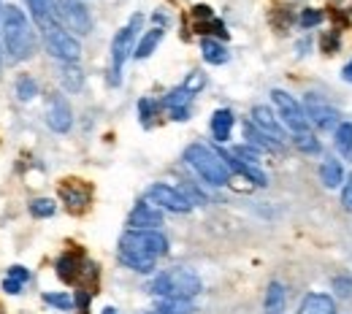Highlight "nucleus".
Wrapping results in <instances>:
<instances>
[{
    "label": "nucleus",
    "instance_id": "f257e3e1",
    "mask_svg": "<svg viewBox=\"0 0 352 314\" xmlns=\"http://www.w3.org/2000/svg\"><path fill=\"white\" fill-rule=\"evenodd\" d=\"M168 255V238L160 230H125L120 238V263L135 273L155 271V263Z\"/></svg>",
    "mask_w": 352,
    "mask_h": 314
},
{
    "label": "nucleus",
    "instance_id": "f03ea898",
    "mask_svg": "<svg viewBox=\"0 0 352 314\" xmlns=\"http://www.w3.org/2000/svg\"><path fill=\"white\" fill-rule=\"evenodd\" d=\"M0 46H3V60L8 65L25 63L36 52L33 27H30V22L19 5H3L0 8Z\"/></svg>",
    "mask_w": 352,
    "mask_h": 314
},
{
    "label": "nucleus",
    "instance_id": "7ed1b4c3",
    "mask_svg": "<svg viewBox=\"0 0 352 314\" xmlns=\"http://www.w3.org/2000/svg\"><path fill=\"white\" fill-rule=\"evenodd\" d=\"M201 287H204V282L192 269H168L160 271L152 279L149 293L155 298H187V301H192L201 293Z\"/></svg>",
    "mask_w": 352,
    "mask_h": 314
},
{
    "label": "nucleus",
    "instance_id": "20e7f679",
    "mask_svg": "<svg viewBox=\"0 0 352 314\" xmlns=\"http://www.w3.org/2000/svg\"><path fill=\"white\" fill-rule=\"evenodd\" d=\"M184 163L212 187H222L230 179V168L225 163L220 152H214L212 146H204V144H190L184 149Z\"/></svg>",
    "mask_w": 352,
    "mask_h": 314
},
{
    "label": "nucleus",
    "instance_id": "39448f33",
    "mask_svg": "<svg viewBox=\"0 0 352 314\" xmlns=\"http://www.w3.org/2000/svg\"><path fill=\"white\" fill-rule=\"evenodd\" d=\"M144 25V16L141 14H133L131 22L125 27L117 30V36L111 38V85L117 87L122 82V68H125V60L133 54L135 49V36Z\"/></svg>",
    "mask_w": 352,
    "mask_h": 314
},
{
    "label": "nucleus",
    "instance_id": "423d86ee",
    "mask_svg": "<svg viewBox=\"0 0 352 314\" xmlns=\"http://www.w3.org/2000/svg\"><path fill=\"white\" fill-rule=\"evenodd\" d=\"M271 100L276 106V114L282 120V125L290 131V133H309V120L304 106L298 103V98H293L290 92L285 90H271Z\"/></svg>",
    "mask_w": 352,
    "mask_h": 314
},
{
    "label": "nucleus",
    "instance_id": "0eeeda50",
    "mask_svg": "<svg viewBox=\"0 0 352 314\" xmlns=\"http://www.w3.org/2000/svg\"><path fill=\"white\" fill-rule=\"evenodd\" d=\"M44 44H46V52H49L54 60H60V63H79V57H82V44H79L65 27H52V30H46Z\"/></svg>",
    "mask_w": 352,
    "mask_h": 314
},
{
    "label": "nucleus",
    "instance_id": "6e6552de",
    "mask_svg": "<svg viewBox=\"0 0 352 314\" xmlns=\"http://www.w3.org/2000/svg\"><path fill=\"white\" fill-rule=\"evenodd\" d=\"M146 201L155 203L157 209H166V212H174V214H187L195 206L182 190H176L171 184H163V181H157L146 190Z\"/></svg>",
    "mask_w": 352,
    "mask_h": 314
},
{
    "label": "nucleus",
    "instance_id": "1a4fd4ad",
    "mask_svg": "<svg viewBox=\"0 0 352 314\" xmlns=\"http://www.w3.org/2000/svg\"><path fill=\"white\" fill-rule=\"evenodd\" d=\"M304 111H307V120L309 125H317L320 131H336L342 125L339 120V111L317 92H309L304 98Z\"/></svg>",
    "mask_w": 352,
    "mask_h": 314
},
{
    "label": "nucleus",
    "instance_id": "9d476101",
    "mask_svg": "<svg viewBox=\"0 0 352 314\" xmlns=\"http://www.w3.org/2000/svg\"><path fill=\"white\" fill-rule=\"evenodd\" d=\"M57 11H60V19L79 36H87L92 30V16H89L85 0H60L57 3Z\"/></svg>",
    "mask_w": 352,
    "mask_h": 314
},
{
    "label": "nucleus",
    "instance_id": "9b49d317",
    "mask_svg": "<svg viewBox=\"0 0 352 314\" xmlns=\"http://www.w3.org/2000/svg\"><path fill=\"white\" fill-rule=\"evenodd\" d=\"M160 225H163V209H157L149 201H138L133 206L131 217H128L131 230H157Z\"/></svg>",
    "mask_w": 352,
    "mask_h": 314
},
{
    "label": "nucleus",
    "instance_id": "f8f14e48",
    "mask_svg": "<svg viewBox=\"0 0 352 314\" xmlns=\"http://www.w3.org/2000/svg\"><path fill=\"white\" fill-rule=\"evenodd\" d=\"M261 133H265L271 141H276L279 146H285V141H287V133H285V128H282V122L276 120V114L268 109V106H255L252 109V120H250Z\"/></svg>",
    "mask_w": 352,
    "mask_h": 314
},
{
    "label": "nucleus",
    "instance_id": "ddd939ff",
    "mask_svg": "<svg viewBox=\"0 0 352 314\" xmlns=\"http://www.w3.org/2000/svg\"><path fill=\"white\" fill-rule=\"evenodd\" d=\"M46 125H49L54 133H68V131L74 128V111H71V106H68L65 98L54 95V98L49 100V106H46Z\"/></svg>",
    "mask_w": 352,
    "mask_h": 314
},
{
    "label": "nucleus",
    "instance_id": "4468645a",
    "mask_svg": "<svg viewBox=\"0 0 352 314\" xmlns=\"http://www.w3.org/2000/svg\"><path fill=\"white\" fill-rule=\"evenodd\" d=\"M60 195H63V201H65L68 209H87L89 198H92V190H89L87 181L65 179L60 184Z\"/></svg>",
    "mask_w": 352,
    "mask_h": 314
},
{
    "label": "nucleus",
    "instance_id": "2eb2a0df",
    "mask_svg": "<svg viewBox=\"0 0 352 314\" xmlns=\"http://www.w3.org/2000/svg\"><path fill=\"white\" fill-rule=\"evenodd\" d=\"M28 8L36 19V25L41 30H52L60 27V11H57V0H28Z\"/></svg>",
    "mask_w": 352,
    "mask_h": 314
},
{
    "label": "nucleus",
    "instance_id": "dca6fc26",
    "mask_svg": "<svg viewBox=\"0 0 352 314\" xmlns=\"http://www.w3.org/2000/svg\"><path fill=\"white\" fill-rule=\"evenodd\" d=\"M298 314H336V301L325 293H309L298 306Z\"/></svg>",
    "mask_w": 352,
    "mask_h": 314
},
{
    "label": "nucleus",
    "instance_id": "f3484780",
    "mask_svg": "<svg viewBox=\"0 0 352 314\" xmlns=\"http://www.w3.org/2000/svg\"><path fill=\"white\" fill-rule=\"evenodd\" d=\"M233 122H236V117H233V111H230V109H217V111L212 114V120H209V128H212V135H214V141L225 144V141L230 138Z\"/></svg>",
    "mask_w": 352,
    "mask_h": 314
},
{
    "label": "nucleus",
    "instance_id": "a211bd4d",
    "mask_svg": "<svg viewBox=\"0 0 352 314\" xmlns=\"http://www.w3.org/2000/svg\"><path fill=\"white\" fill-rule=\"evenodd\" d=\"M344 179H347V177H344V163H339V160H333V157L322 160V166H320V181H322L328 190L342 187Z\"/></svg>",
    "mask_w": 352,
    "mask_h": 314
},
{
    "label": "nucleus",
    "instance_id": "6ab92c4d",
    "mask_svg": "<svg viewBox=\"0 0 352 314\" xmlns=\"http://www.w3.org/2000/svg\"><path fill=\"white\" fill-rule=\"evenodd\" d=\"M285 304H287V290L282 282H271L268 290H265V314H282L285 312Z\"/></svg>",
    "mask_w": 352,
    "mask_h": 314
},
{
    "label": "nucleus",
    "instance_id": "aec40b11",
    "mask_svg": "<svg viewBox=\"0 0 352 314\" xmlns=\"http://www.w3.org/2000/svg\"><path fill=\"white\" fill-rule=\"evenodd\" d=\"M160 41H163V27L146 30V33L141 36V41L135 44V49H133V57H135V60H146L149 54H155V49L160 46Z\"/></svg>",
    "mask_w": 352,
    "mask_h": 314
},
{
    "label": "nucleus",
    "instance_id": "412c9836",
    "mask_svg": "<svg viewBox=\"0 0 352 314\" xmlns=\"http://www.w3.org/2000/svg\"><path fill=\"white\" fill-rule=\"evenodd\" d=\"M57 276H60L63 282H76V279L82 276V260H79V255L65 252V255L57 260Z\"/></svg>",
    "mask_w": 352,
    "mask_h": 314
},
{
    "label": "nucleus",
    "instance_id": "4be33fe9",
    "mask_svg": "<svg viewBox=\"0 0 352 314\" xmlns=\"http://www.w3.org/2000/svg\"><path fill=\"white\" fill-rule=\"evenodd\" d=\"M244 135H247L250 146H255V149H261V152H282V146H279L276 141H271L265 133H261L252 122H247V125H244Z\"/></svg>",
    "mask_w": 352,
    "mask_h": 314
},
{
    "label": "nucleus",
    "instance_id": "5701e85b",
    "mask_svg": "<svg viewBox=\"0 0 352 314\" xmlns=\"http://www.w3.org/2000/svg\"><path fill=\"white\" fill-rule=\"evenodd\" d=\"M201 54H204V60L212 63V65L228 63V49H225L217 38H204V41H201Z\"/></svg>",
    "mask_w": 352,
    "mask_h": 314
},
{
    "label": "nucleus",
    "instance_id": "b1692460",
    "mask_svg": "<svg viewBox=\"0 0 352 314\" xmlns=\"http://www.w3.org/2000/svg\"><path fill=\"white\" fill-rule=\"evenodd\" d=\"M63 87L68 92H79L85 87V71L76 63H63Z\"/></svg>",
    "mask_w": 352,
    "mask_h": 314
},
{
    "label": "nucleus",
    "instance_id": "393cba45",
    "mask_svg": "<svg viewBox=\"0 0 352 314\" xmlns=\"http://www.w3.org/2000/svg\"><path fill=\"white\" fill-rule=\"evenodd\" d=\"M157 312L160 314H192L195 306L187 298H157Z\"/></svg>",
    "mask_w": 352,
    "mask_h": 314
},
{
    "label": "nucleus",
    "instance_id": "a878e982",
    "mask_svg": "<svg viewBox=\"0 0 352 314\" xmlns=\"http://www.w3.org/2000/svg\"><path fill=\"white\" fill-rule=\"evenodd\" d=\"M36 95H38V85H36L33 76H19V79H16V98H19L22 103L33 100Z\"/></svg>",
    "mask_w": 352,
    "mask_h": 314
},
{
    "label": "nucleus",
    "instance_id": "bb28decb",
    "mask_svg": "<svg viewBox=\"0 0 352 314\" xmlns=\"http://www.w3.org/2000/svg\"><path fill=\"white\" fill-rule=\"evenodd\" d=\"M54 212H57V203H54L52 198H36V201H30V214L38 217V220L52 217Z\"/></svg>",
    "mask_w": 352,
    "mask_h": 314
},
{
    "label": "nucleus",
    "instance_id": "cd10ccee",
    "mask_svg": "<svg viewBox=\"0 0 352 314\" xmlns=\"http://www.w3.org/2000/svg\"><path fill=\"white\" fill-rule=\"evenodd\" d=\"M336 149L342 155H352V122H342L336 128Z\"/></svg>",
    "mask_w": 352,
    "mask_h": 314
},
{
    "label": "nucleus",
    "instance_id": "c85d7f7f",
    "mask_svg": "<svg viewBox=\"0 0 352 314\" xmlns=\"http://www.w3.org/2000/svg\"><path fill=\"white\" fill-rule=\"evenodd\" d=\"M157 111H160V103H155L152 98H141L138 100V117H141L144 125H152V120H155Z\"/></svg>",
    "mask_w": 352,
    "mask_h": 314
},
{
    "label": "nucleus",
    "instance_id": "c756f323",
    "mask_svg": "<svg viewBox=\"0 0 352 314\" xmlns=\"http://www.w3.org/2000/svg\"><path fill=\"white\" fill-rule=\"evenodd\" d=\"M296 146L301 149V152H307V155H314V152H320V141H317V135L311 133H298L296 135Z\"/></svg>",
    "mask_w": 352,
    "mask_h": 314
},
{
    "label": "nucleus",
    "instance_id": "7c9ffc66",
    "mask_svg": "<svg viewBox=\"0 0 352 314\" xmlns=\"http://www.w3.org/2000/svg\"><path fill=\"white\" fill-rule=\"evenodd\" d=\"M44 301L49 306H57V309H74V298L68 293H44Z\"/></svg>",
    "mask_w": 352,
    "mask_h": 314
},
{
    "label": "nucleus",
    "instance_id": "2f4dec72",
    "mask_svg": "<svg viewBox=\"0 0 352 314\" xmlns=\"http://www.w3.org/2000/svg\"><path fill=\"white\" fill-rule=\"evenodd\" d=\"M322 22V11H317V8H307V11H301V16H298V25L309 30V27H317Z\"/></svg>",
    "mask_w": 352,
    "mask_h": 314
},
{
    "label": "nucleus",
    "instance_id": "473e14b6",
    "mask_svg": "<svg viewBox=\"0 0 352 314\" xmlns=\"http://www.w3.org/2000/svg\"><path fill=\"white\" fill-rule=\"evenodd\" d=\"M204 85H206V76H204L201 71H192V74L187 76V82H184L182 87H184V90H190L192 95H195V92L204 90Z\"/></svg>",
    "mask_w": 352,
    "mask_h": 314
},
{
    "label": "nucleus",
    "instance_id": "72a5a7b5",
    "mask_svg": "<svg viewBox=\"0 0 352 314\" xmlns=\"http://www.w3.org/2000/svg\"><path fill=\"white\" fill-rule=\"evenodd\" d=\"M333 290L344 298H352V276H336L333 279Z\"/></svg>",
    "mask_w": 352,
    "mask_h": 314
},
{
    "label": "nucleus",
    "instance_id": "f704fd0d",
    "mask_svg": "<svg viewBox=\"0 0 352 314\" xmlns=\"http://www.w3.org/2000/svg\"><path fill=\"white\" fill-rule=\"evenodd\" d=\"M342 206L352 214V174L342 184Z\"/></svg>",
    "mask_w": 352,
    "mask_h": 314
},
{
    "label": "nucleus",
    "instance_id": "c9c22d12",
    "mask_svg": "<svg viewBox=\"0 0 352 314\" xmlns=\"http://www.w3.org/2000/svg\"><path fill=\"white\" fill-rule=\"evenodd\" d=\"M6 276H8V279H16V282H22V284H25V282L30 279V271L25 269V266H11Z\"/></svg>",
    "mask_w": 352,
    "mask_h": 314
},
{
    "label": "nucleus",
    "instance_id": "e433bc0d",
    "mask_svg": "<svg viewBox=\"0 0 352 314\" xmlns=\"http://www.w3.org/2000/svg\"><path fill=\"white\" fill-rule=\"evenodd\" d=\"M22 287H25V284H22V282H16V279H8V276L3 279V290H6L8 295H19V293H22Z\"/></svg>",
    "mask_w": 352,
    "mask_h": 314
},
{
    "label": "nucleus",
    "instance_id": "4c0bfd02",
    "mask_svg": "<svg viewBox=\"0 0 352 314\" xmlns=\"http://www.w3.org/2000/svg\"><path fill=\"white\" fill-rule=\"evenodd\" d=\"M192 14H195V19H206V22H209V19H214V14H212V8H209V5H195V8H192Z\"/></svg>",
    "mask_w": 352,
    "mask_h": 314
},
{
    "label": "nucleus",
    "instance_id": "58836bf2",
    "mask_svg": "<svg viewBox=\"0 0 352 314\" xmlns=\"http://www.w3.org/2000/svg\"><path fill=\"white\" fill-rule=\"evenodd\" d=\"M342 79H344V82H350V85H352V60L347 63V65H344V68H342Z\"/></svg>",
    "mask_w": 352,
    "mask_h": 314
},
{
    "label": "nucleus",
    "instance_id": "ea45409f",
    "mask_svg": "<svg viewBox=\"0 0 352 314\" xmlns=\"http://www.w3.org/2000/svg\"><path fill=\"white\" fill-rule=\"evenodd\" d=\"M103 314H117V309H111V306H106V309H103Z\"/></svg>",
    "mask_w": 352,
    "mask_h": 314
},
{
    "label": "nucleus",
    "instance_id": "a19ab883",
    "mask_svg": "<svg viewBox=\"0 0 352 314\" xmlns=\"http://www.w3.org/2000/svg\"><path fill=\"white\" fill-rule=\"evenodd\" d=\"M149 314H160V312H149Z\"/></svg>",
    "mask_w": 352,
    "mask_h": 314
}]
</instances>
